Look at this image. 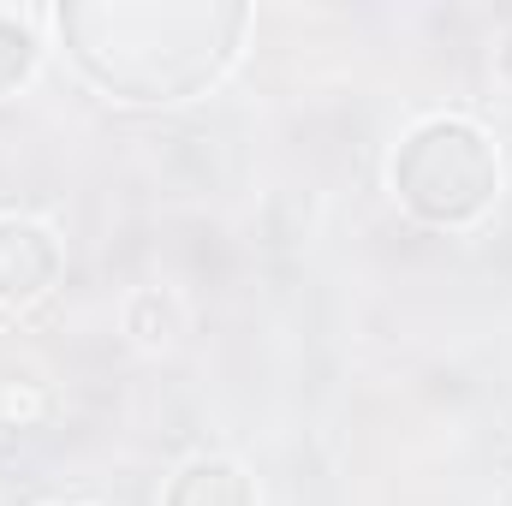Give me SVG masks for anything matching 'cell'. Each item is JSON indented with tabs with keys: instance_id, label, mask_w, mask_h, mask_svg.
Returning a JSON list of instances; mask_svg holds the SVG:
<instances>
[{
	"instance_id": "cell-1",
	"label": "cell",
	"mask_w": 512,
	"mask_h": 506,
	"mask_svg": "<svg viewBox=\"0 0 512 506\" xmlns=\"http://www.w3.org/2000/svg\"><path fill=\"white\" fill-rule=\"evenodd\" d=\"M72 66L114 102H191L233 60L251 6L221 0H72L48 12Z\"/></svg>"
},
{
	"instance_id": "cell-2",
	"label": "cell",
	"mask_w": 512,
	"mask_h": 506,
	"mask_svg": "<svg viewBox=\"0 0 512 506\" xmlns=\"http://www.w3.org/2000/svg\"><path fill=\"white\" fill-rule=\"evenodd\" d=\"M387 185L411 221L441 233H471L501 203V149L465 114H429L399 137Z\"/></svg>"
},
{
	"instance_id": "cell-3",
	"label": "cell",
	"mask_w": 512,
	"mask_h": 506,
	"mask_svg": "<svg viewBox=\"0 0 512 506\" xmlns=\"http://www.w3.org/2000/svg\"><path fill=\"white\" fill-rule=\"evenodd\" d=\"M66 274V245L30 215H0V310H36Z\"/></svg>"
},
{
	"instance_id": "cell-4",
	"label": "cell",
	"mask_w": 512,
	"mask_h": 506,
	"mask_svg": "<svg viewBox=\"0 0 512 506\" xmlns=\"http://www.w3.org/2000/svg\"><path fill=\"white\" fill-rule=\"evenodd\" d=\"M161 506H256V483L239 459H227V453H197V459H185V465L167 477Z\"/></svg>"
},
{
	"instance_id": "cell-5",
	"label": "cell",
	"mask_w": 512,
	"mask_h": 506,
	"mask_svg": "<svg viewBox=\"0 0 512 506\" xmlns=\"http://www.w3.org/2000/svg\"><path fill=\"white\" fill-rule=\"evenodd\" d=\"M36 66H42V36H36V24H30L24 12H6V6H0V102L18 96V90L36 78Z\"/></svg>"
},
{
	"instance_id": "cell-6",
	"label": "cell",
	"mask_w": 512,
	"mask_h": 506,
	"mask_svg": "<svg viewBox=\"0 0 512 506\" xmlns=\"http://www.w3.org/2000/svg\"><path fill=\"white\" fill-rule=\"evenodd\" d=\"M173 328H179V310H173V298H167V292H155V286H149V292H131V298H126V334L137 340V346H149V352H155V346H167V340H173Z\"/></svg>"
},
{
	"instance_id": "cell-7",
	"label": "cell",
	"mask_w": 512,
	"mask_h": 506,
	"mask_svg": "<svg viewBox=\"0 0 512 506\" xmlns=\"http://www.w3.org/2000/svg\"><path fill=\"white\" fill-rule=\"evenodd\" d=\"M495 72H501V84L512 90V24L501 30V42H495Z\"/></svg>"
}]
</instances>
